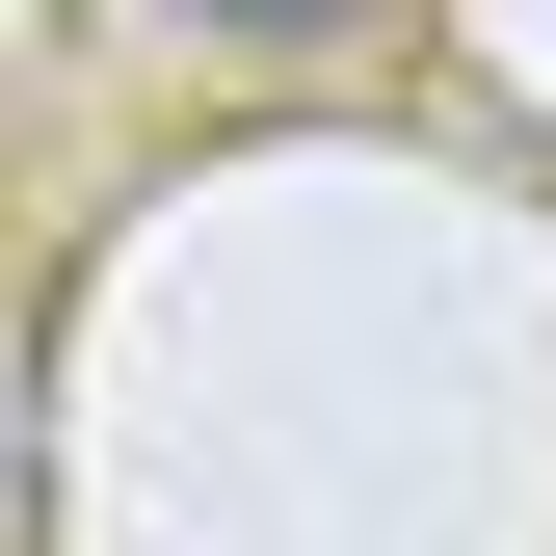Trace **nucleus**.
<instances>
[{"mask_svg":"<svg viewBox=\"0 0 556 556\" xmlns=\"http://www.w3.org/2000/svg\"><path fill=\"white\" fill-rule=\"evenodd\" d=\"M160 27H186V53H344L371 0H160Z\"/></svg>","mask_w":556,"mask_h":556,"instance_id":"nucleus-1","label":"nucleus"}]
</instances>
